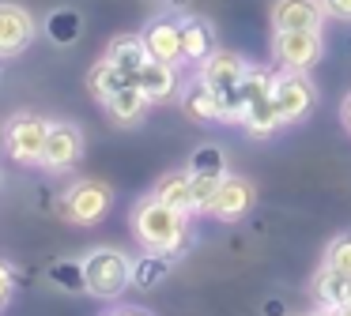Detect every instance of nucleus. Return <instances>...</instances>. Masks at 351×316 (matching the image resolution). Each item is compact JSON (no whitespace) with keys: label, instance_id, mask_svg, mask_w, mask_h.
I'll return each instance as SVG.
<instances>
[{"label":"nucleus","instance_id":"nucleus-23","mask_svg":"<svg viewBox=\"0 0 351 316\" xmlns=\"http://www.w3.org/2000/svg\"><path fill=\"white\" fill-rule=\"evenodd\" d=\"M189 173H204V177H227V158H223V147L215 143H204L189 155Z\"/></svg>","mask_w":351,"mask_h":316},{"label":"nucleus","instance_id":"nucleus-20","mask_svg":"<svg viewBox=\"0 0 351 316\" xmlns=\"http://www.w3.org/2000/svg\"><path fill=\"white\" fill-rule=\"evenodd\" d=\"M313 298L321 305H348L351 301V275H336V271L321 267L313 278Z\"/></svg>","mask_w":351,"mask_h":316},{"label":"nucleus","instance_id":"nucleus-16","mask_svg":"<svg viewBox=\"0 0 351 316\" xmlns=\"http://www.w3.org/2000/svg\"><path fill=\"white\" fill-rule=\"evenodd\" d=\"M102 105H106V113L121 128H132V124H140V120H144V113H147V105H152V102L144 98V90H140L136 83H125V87L114 90V94H110Z\"/></svg>","mask_w":351,"mask_h":316},{"label":"nucleus","instance_id":"nucleus-7","mask_svg":"<svg viewBox=\"0 0 351 316\" xmlns=\"http://www.w3.org/2000/svg\"><path fill=\"white\" fill-rule=\"evenodd\" d=\"M84 155V132L69 120H53L46 132V150H42V170L49 173H64L80 162Z\"/></svg>","mask_w":351,"mask_h":316},{"label":"nucleus","instance_id":"nucleus-29","mask_svg":"<svg viewBox=\"0 0 351 316\" xmlns=\"http://www.w3.org/2000/svg\"><path fill=\"white\" fill-rule=\"evenodd\" d=\"M321 316H351L348 305H321Z\"/></svg>","mask_w":351,"mask_h":316},{"label":"nucleus","instance_id":"nucleus-2","mask_svg":"<svg viewBox=\"0 0 351 316\" xmlns=\"http://www.w3.org/2000/svg\"><path fill=\"white\" fill-rule=\"evenodd\" d=\"M132 286V256L121 248H91L84 256V293L99 301H117Z\"/></svg>","mask_w":351,"mask_h":316},{"label":"nucleus","instance_id":"nucleus-22","mask_svg":"<svg viewBox=\"0 0 351 316\" xmlns=\"http://www.w3.org/2000/svg\"><path fill=\"white\" fill-rule=\"evenodd\" d=\"M80 30H84V19H80V12H72V8H57V12H49L46 34L53 38L57 45H72V42L80 38Z\"/></svg>","mask_w":351,"mask_h":316},{"label":"nucleus","instance_id":"nucleus-25","mask_svg":"<svg viewBox=\"0 0 351 316\" xmlns=\"http://www.w3.org/2000/svg\"><path fill=\"white\" fill-rule=\"evenodd\" d=\"M49 282H57L69 293H80L84 290V260H57L49 267Z\"/></svg>","mask_w":351,"mask_h":316},{"label":"nucleus","instance_id":"nucleus-11","mask_svg":"<svg viewBox=\"0 0 351 316\" xmlns=\"http://www.w3.org/2000/svg\"><path fill=\"white\" fill-rule=\"evenodd\" d=\"M136 83L152 105H162L170 98H182V79H178V64H162V60H147L136 72Z\"/></svg>","mask_w":351,"mask_h":316},{"label":"nucleus","instance_id":"nucleus-8","mask_svg":"<svg viewBox=\"0 0 351 316\" xmlns=\"http://www.w3.org/2000/svg\"><path fill=\"white\" fill-rule=\"evenodd\" d=\"M253 203H257V192H253V185L245 177H223L219 188H215L212 203H208L204 215L219 218V222H242L245 215L253 211Z\"/></svg>","mask_w":351,"mask_h":316},{"label":"nucleus","instance_id":"nucleus-10","mask_svg":"<svg viewBox=\"0 0 351 316\" xmlns=\"http://www.w3.org/2000/svg\"><path fill=\"white\" fill-rule=\"evenodd\" d=\"M140 38H144L152 60H162V64H185V57H182V19H174V15H155Z\"/></svg>","mask_w":351,"mask_h":316},{"label":"nucleus","instance_id":"nucleus-32","mask_svg":"<svg viewBox=\"0 0 351 316\" xmlns=\"http://www.w3.org/2000/svg\"><path fill=\"white\" fill-rule=\"evenodd\" d=\"M0 72H4V57H0Z\"/></svg>","mask_w":351,"mask_h":316},{"label":"nucleus","instance_id":"nucleus-12","mask_svg":"<svg viewBox=\"0 0 351 316\" xmlns=\"http://www.w3.org/2000/svg\"><path fill=\"white\" fill-rule=\"evenodd\" d=\"M245 60L238 57V53L230 49H215L212 57L200 64V83H208V87L215 90V94H227V90H238V83H242L245 75Z\"/></svg>","mask_w":351,"mask_h":316},{"label":"nucleus","instance_id":"nucleus-31","mask_svg":"<svg viewBox=\"0 0 351 316\" xmlns=\"http://www.w3.org/2000/svg\"><path fill=\"white\" fill-rule=\"evenodd\" d=\"M306 316H321V308H317V313H306Z\"/></svg>","mask_w":351,"mask_h":316},{"label":"nucleus","instance_id":"nucleus-19","mask_svg":"<svg viewBox=\"0 0 351 316\" xmlns=\"http://www.w3.org/2000/svg\"><path fill=\"white\" fill-rule=\"evenodd\" d=\"M170 263H174L170 256L147 252L144 248V256L132 260V290H155V286H162L167 275H170Z\"/></svg>","mask_w":351,"mask_h":316},{"label":"nucleus","instance_id":"nucleus-1","mask_svg":"<svg viewBox=\"0 0 351 316\" xmlns=\"http://www.w3.org/2000/svg\"><path fill=\"white\" fill-rule=\"evenodd\" d=\"M132 233L136 241L147 248V252H162L170 260L185 256L193 248V226H189V215L170 203L155 200V196H144V200L132 203Z\"/></svg>","mask_w":351,"mask_h":316},{"label":"nucleus","instance_id":"nucleus-3","mask_svg":"<svg viewBox=\"0 0 351 316\" xmlns=\"http://www.w3.org/2000/svg\"><path fill=\"white\" fill-rule=\"evenodd\" d=\"M110 203H114V192L102 181H76V185H69L61 192L57 215L76 226H95L110 215Z\"/></svg>","mask_w":351,"mask_h":316},{"label":"nucleus","instance_id":"nucleus-15","mask_svg":"<svg viewBox=\"0 0 351 316\" xmlns=\"http://www.w3.org/2000/svg\"><path fill=\"white\" fill-rule=\"evenodd\" d=\"M215 53V30L200 15H185L182 19V57L185 64H204Z\"/></svg>","mask_w":351,"mask_h":316},{"label":"nucleus","instance_id":"nucleus-5","mask_svg":"<svg viewBox=\"0 0 351 316\" xmlns=\"http://www.w3.org/2000/svg\"><path fill=\"white\" fill-rule=\"evenodd\" d=\"M46 132H49V120H42L38 113H16V117L4 124V150H8L19 166H42Z\"/></svg>","mask_w":351,"mask_h":316},{"label":"nucleus","instance_id":"nucleus-28","mask_svg":"<svg viewBox=\"0 0 351 316\" xmlns=\"http://www.w3.org/2000/svg\"><path fill=\"white\" fill-rule=\"evenodd\" d=\"M106 316H152L147 308H136V305H121V308H110Z\"/></svg>","mask_w":351,"mask_h":316},{"label":"nucleus","instance_id":"nucleus-14","mask_svg":"<svg viewBox=\"0 0 351 316\" xmlns=\"http://www.w3.org/2000/svg\"><path fill=\"white\" fill-rule=\"evenodd\" d=\"M182 109L189 120H197V124H227V109H223V98L215 94L208 83H189V87L182 90Z\"/></svg>","mask_w":351,"mask_h":316},{"label":"nucleus","instance_id":"nucleus-9","mask_svg":"<svg viewBox=\"0 0 351 316\" xmlns=\"http://www.w3.org/2000/svg\"><path fill=\"white\" fill-rule=\"evenodd\" d=\"M38 34V23L23 4H0V57H19Z\"/></svg>","mask_w":351,"mask_h":316},{"label":"nucleus","instance_id":"nucleus-18","mask_svg":"<svg viewBox=\"0 0 351 316\" xmlns=\"http://www.w3.org/2000/svg\"><path fill=\"white\" fill-rule=\"evenodd\" d=\"M106 60H110V64H117L125 75H132V79H136V72L147 64V60H152V53H147V45H144V38H140V34H121V38H114V42H110Z\"/></svg>","mask_w":351,"mask_h":316},{"label":"nucleus","instance_id":"nucleus-27","mask_svg":"<svg viewBox=\"0 0 351 316\" xmlns=\"http://www.w3.org/2000/svg\"><path fill=\"white\" fill-rule=\"evenodd\" d=\"M321 4H325V15H328V19L351 23V0H321Z\"/></svg>","mask_w":351,"mask_h":316},{"label":"nucleus","instance_id":"nucleus-4","mask_svg":"<svg viewBox=\"0 0 351 316\" xmlns=\"http://www.w3.org/2000/svg\"><path fill=\"white\" fill-rule=\"evenodd\" d=\"M272 102L280 109V120L283 124H298L313 113L317 105V87L306 72H291V68H280L272 79Z\"/></svg>","mask_w":351,"mask_h":316},{"label":"nucleus","instance_id":"nucleus-6","mask_svg":"<svg viewBox=\"0 0 351 316\" xmlns=\"http://www.w3.org/2000/svg\"><path fill=\"white\" fill-rule=\"evenodd\" d=\"M325 53L321 30H276L272 38V60L291 72H310Z\"/></svg>","mask_w":351,"mask_h":316},{"label":"nucleus","instance_id":"nucleus-21","mask_svg":"<svg viewBox=\"0 0 351 316\" xmlns=\"http://www.w3.org/2000/svg\"><path fill=\"white\" fill-rule=\"evenodd\" d=\"M125 83H132V75H125L121 68L117 64H110V60H99V64L91 68V72H87V90H91L95 98H99V102H106L110 94H114V90H121Z\"/></svg>","mask_w":351,"mask_h":316},{"label":"nucleus","instance_id":"nucleus-17","mask_svg":"<svg viewBox=\"0 0 351 316\" xmlns=\"http://www.w3.org/2000/svg\"><path fill=\"white\" fill-rule=\"evenodd\" d=\"M155 200L170 203V207L185 211V215H197V203H193V173L189 170H174L167 177H159V185L152 188Z\"/></svg>","mask_w":351,"mask_h":316},{"label":"nucleus","instance_id":"nucleus-24","mask_svg":"<svg viewBox=\"0 0 351 316\" xmlns=\"http://www.w3.org/2000/svg\"><path fill=\"white\" fill-rule=\"evenodd\" d=\"M325 267L336 275H351V230L336 233L325 248Z\"/></svg>","mask_w":351,"mask_h":316},{"label":"nucleus","instance_id":"nucleus-26","mask_svg":"<svg viewBox=\"0 0 351 316\" xmlns=\"http://www.w3.org/2000/svg\"><path fill=\"white\" fill-rule=\"evenodd\" d=\"M12 298H16V271H12V263L0 260V313L12 305Z\"/></svg>","mask_w":351,"mask_h":316},{"label":"nucleus","instance_id":"nucleus-13","mask_svg":"<svg viewBox=\"0 0 351 316\" xmlns=\"http://www.w3.org/2000/svg\"><path fill=\"white\" fill-rule=\"evenodd\" d=\"M321 23H325L321 0H276L272 4L276 30H321Z\"/></svg>","mask_w":351,"mask_h":316},{"label":"nucleus","instance_id":"nucleus-33","mask_svg":"<svg viewBox=\"0 0 351 316\" xmlns=\"http://www.w3.org/2000/svg\"><path fill=\"white\" fill-rule=\"evenodd\" d=\"M348 308H351V301H348Z\"/></svg>","mask_w":351,"mask_h":316},{"label":"nucleus","instance_id":"nucleus-30","mask_svg":"<svg viewBox=\"0 0 351 316\" xmlns=\"http://www.w3.org/2000/svg\"><path fill=\"white\" fill-rule=\"evenodd\" d=\"M340 120H343V128L351 132V94L343 98V105H340Z\"/></svg>","mask_w":351,"mask_h":316}]
</instances>
